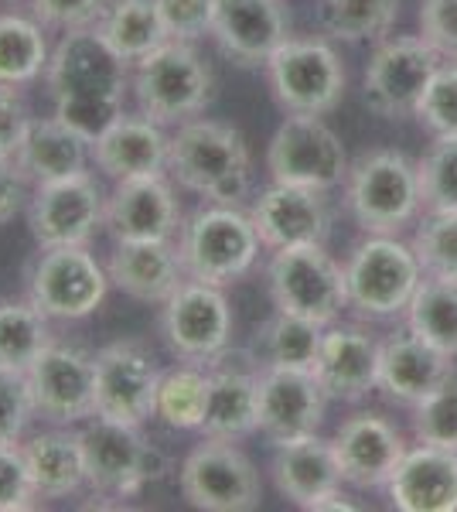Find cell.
<instances>
[{
    "label": "cell",
    "instance_id": "1",
    "mask_svg": "<svg viewBox=\"0 0 457 512\" xmlns=\"http://www.w3.org/2000/svg\"><path fill=\"white\" fill-rule=\"evenodd\" d=\"M134 65L123 62L99 35V28L62 31L45 69V86L65 127H72L93 144L106 127L123 117Z\"/></svg>",
    "mask_w": 457,
    "mask_h": 512
},
{
    "label": "cell",
    "instance_id": "2",
    "mask_svg": "<svg viewBox=\"0 0 457 512\" xmlns=\"http://www.w3.org/2000/svg\"><path fill=\"white\" fill-rule=\"evenodd\" d=\"M168 171L181 188L215 205H239L249 195V147L236 127L185 120L171 134Z\"/></svg>",
    "mask_w": 457,
    "mask_h": 512
},
{
    "label": "cell",
    "instance_id": "3",
    "mask_svg": "<svg viewBox=\"0 0 457 512\" xmlns=\"http://www.w3.org/2000/svg\"><path fill=\"white\" fill-rule=\"evenodd\" d=\"M130 89H134L144 117H151L161 127H171V123L195 120L212 103L215 76L212 65L198 55L195 41L168 38L161 48H154L147 59L134 65Z\"/></svg>",
    "mask_w": 457,
    "mask_h": 512
},
{
    "label": "cell",
    "instance_id": "4",
    "mask_svg": "<svg viewBox=\"0 0 457 512\" xmlns=\"http://www.w3.org/2000/svg\"><path fill=\"white\" fill-rule=\"evenodd\" d=\"M178 256L185 277L226 287L239 280L260 256V233L239 205H202L181 222Z\"/></svg>",
    "mask_w": 457,
    "mask_h": 512
},
{
    "label": "cell",
    "instance_id": "5",
    "mask_svg": "<svg viewBox=\"0 0 457 512\" xmlns=\"http://www.w3.org/2000/svg\"><path fill=\"white\" fill-rule=\"evenodd\" d=\"M345 205L359 229L376 236H396L417 219L423 192L417 161L400 151H369L348 168Z\"/></svg>",
    "mask_w": 457,
    "mask_h": 512
},
{
    "label": "cell",
    "instance_id": "6",
    "mask_svg": "<svg viewBox=\"0 0 457 512\" xmlns=\"http://www.w3.org/2000/svg\"><path fill=\"white\" fill-rule=\"evenodd\" d=\"M267 284L273 308L307 318L321 328L335 325L338 315L348 308L345 267L324 250V243L273 250Z\"/></svg>",
    "mask_w": 457,
    "mask_h": 512
},
{
    "label": "cell",
    "instance_id": "7",
    "mask_svg": "<svg viewBox=\"0 0 457 512\" xmlns=\"http://www.w3.org/2000/svg\"><path fill=\"white\" fill-rule=\"evenodd\" d=\"M423 280V267L413 246L396 236L369 233L352 246L345 263L348 308L362 318H393L410 308Z\"/></svg>",
    "mask_w": 457,
    "mask_h": 512
},
{
    "label": "cell",
    "instance_id": "8",
    "mask_svg": "<svg viewBox=\"0 0 457 512\" xmlns=\"http://www.w3.org/2000/svg\"><path fill=\"white\" fill-rule=\"evenodd\" d=\"M263 69L284 113L324 117L342 103L348 86L345 65L324 38H287Z\"/></svg>",
    "mask_w": 457,
    "mask_h": 512
},
{
    "label": "cell",
    "instance_id": "9",
    "mask_svg": "<svg viewBox=\"0 0 457 512\" xmlns=\"http://www.w3.org/2000/svg\"><path fill=\"white\" fill-rule=\"evenodd\" d=\"M86 482L99 495H137L164 475V454L144 441L140 427L93 417L79 431Z\"/></svg>",
    "mask_w": 457,
    "mask_h": 512
},
{
    "label": "cell",
    "instance_id": "10",
    "mask_svg": "<svg viewBox=\"0 0 457 512\" xmlns=\"http://www.w3.org/2000/svg\"><path fill=\"white\" fill-rule=\"evenodd\" d=\"M270 178L280 185H304V188H331L345 185L348 178V154L335 130L321 117L311 113H287L267 147Z\"/></svg>",
    "mask_w": 457,
    "mask_h": 512
},
{
    "label": "cell",
    "instance_id": "11",
    "mask_svg": "<svg viewBox=\"0 0 457 512\" xmlns=\"http://www.w3.org/2000/svg\"><path fill=\"white\" fill-rule=\"evenodd\" d=\"M110 274L89 246H48L28 270V297L55 321H79L99 311Z\"/></svg>",
    "mask_w": 457,
    "mask_h": 512
},
{
    "label": "cell",
    "instance_id": "12",
    "mask_svg": "<svg viewBox=\"0 0 457 512\" xmlns=\"http://www.w3.org/2000/svg\"><path fill=\"white\" fill-rule=\"evenodd\" d=\"M181 492L188 506L205 512H253L263 502V482L256 465L236 448V441L205 437L181 461Z\"/></svg>",
    "mask_w": 457,
    "mask_h": 512
},
{
    "label": "cell",
    "instance_id": "13",
    "mask_svg": "<svg viewBox=\"0 0 457 512\" xmlns=\"http://www.w3.org/2000/svg\"><path fill=\"white\" fill-rule=\"evenodd\" d=\"M161 332L178 362L212 366L229 352L232 342V308L222 287L185 280L168 301L161 304Z\"/></svg>",
    "mask_w": 457,
    "mask_h": 512
},
{
    "label": "cell",
    "instance_id": "14",
    "mask_svg": "<svg viewBox=\"0 0 457 512\" xmlns=\"http://www.w3.org/2000/svg\"><path fill=\"white\" fill-rule=\"evenodd\" d=\"M440 65H444V59L420 35L382 38L369 65H365V106L386 120L410 117V113H417L420 99Z\"/></svg>",
    "mask_w": 457,
    "mask_h": 512
},
{
    "label": "cell",
    "instance_id": "15",
    "mask_svg": "<svg viewBox=\"0 0 457 512\" xmlns=\"http://www.w3.org/2000/svg\"><path fill=\"white\" fill-rule=\"evenodd\" d=\"M96 383H93V417L116 420V424L140 427L154 417L157 386H161V369H157L151 349L137 338L110 342L96 352Z\"/></svg>",
    "mask_w": 457,
    "mask_h": 512
},
{
    "label": "cell",
    "instance_id": "16",
    "mask_svg": "<svg viewBox=\"0 0 457 512\" xmlns=\"http://www.w3.org/2000/svg\"><path fill=\"white\" fill-rule=\"evenodd\" d=\"M103 222L106 195L89 171H82L76 178L38 185L28 205V226L41 250H48V246H86Z\"/></svg>",
    "mask_w": 457,
    "mask_h": 512
},
{
    "label": "cell",
    "instance_id": "17",
    "mask_svg": "<svg viewBox=\"0 0 457 512\" xmlns=\"http://www.w3.org/2000/svg\"><path fill=\"white\" fill-rule=\"evenodd\" d=\"M93 359L96 355L79 349V345L52 342L35 362H31L28 379H31V393H35L38 417L69 427L96 414Z\"/></svg>",
    "mask_w": 457,
    "mask_h": 512
},
{
    "label": "cell",
    "instance_id": "18",
    "mask_svg": "<svg viewBox=\"0 0 457 512\" xmlns=\"http://www.w3.org/2000/svg\"><path fill=\"white\" fill-rule=\"evenodd\" d=\"M256 386H260V434L270 444L318 434L331 396L324 393L314 369H277L256 362Z\"/></svg>",
    "mask_w": 457,
    "mask_h": 512
},
{
    "label": "cell",
    "instance_id": "19",
    "mask_svg": "<svg viewBox=\"0 0 457 512\" xmlns=\"http://www.w3.org/2000/svg\"><path fill=\"white\" fill-rule=\"evenodd\" d=\"M249 219L267 250H287V246L324 243L331 236L335 212H331L328 192L321 188L273 181L267 192H260V198L249 205Z\"/></svg>",
    "mask_w": 457,
    "mask_h": 512
},
{
    "label": "cell",
    "instance_id": "20",
    "mask_svg": "<svg viewBox=\"0 0 457 512\" xmlns=\"http://www.w3.org/2000/svg\"><path fill=\"white\" fill-rule=\"evenodd\" d=\"M338 468H342V482L352 489H379L389 485L396 465L406 454V437L393 420L382 414H352L331 437Z\"/></svg>",
    "mask_w": 457,
    "mask_h": 512
},
{
    "label": "cell",
    "instance_id": "21",
    "mask_svg": "<svg viewBox=\"0 0 457 512\" xmlns=\"http://www.w3.org/2000/svg\"><path fill=\"white\" fill-rule=\"evenodd\" d=\"M212 38L236 65H267L290 38V14L284 0H215Z\"/></svg>",
    "mask_w": 457,
    "mask_h": 512
},
{
    "label": "cell",
    "instance_id": "22",
    "mask_svg": "<svg viewBox=\"0 0 457 512\" xmlns=\"http://www.w3.org/2000/svg\"><path fill=\"white\" fill-rule=\"evenodd\" d=\"M106 229L116 243L174 239L181 229V205L164 175L123 178L106 198Z\"/></svg>",
    "mask_w": 457,
    "mask_h": 512
},
{
    "label": "cell",
    "instance_id": "23",
    "mask_svg": "<svg viewBox=\"0 0 457 512\" xmlns=\"http://www.w3.org/2000/svg\"><path fill=\"white\" fill-rule=\"evenodd\" d=\"M379 345L359 325H328L321 338V352L314 362V376L321 379L331 400L359 403L379 390Z\"/></svg>",
    "mask_w": 457,
    "mask_h": 512
},
{
    "label": "cell",
    "instance_id": "24",
    "mask_svg": "<svg viewBox=\"0 0 457 512\" xmlns=\"http://www.w3.org/2000/svg\"><path fill=\"white\" fill-rule=\"evenodd\" d=\"M454 369V355L434 349L410 328L389 335L379 345V390L406 407H417Z\"/></svg>",
    "mask_w": 457,
    "mask_h": 512
},
{
    "label": "cell",
    "instance_id": "25",
    "mask_svg": "<svg viewBox=\"0 0 457 512\" xmlns=\"http://www.w3.org/2000/svg\"><path fill=\"white\" fill-rule=\"evenodd\" d=\"M386 489L400 512H457V451L423 441L406 448Z\"/></svg>",
    "mask_w": 457,
    "mask_h": 512
},
{
    "label": "cell",
    "instance_id": "26",
    "mask_svg": "<svg viewBox=\"0 0 457 512\" xmlns=\"http://www.w3.org/2000/svg\"><path fill=\"white\" fill-rule=\"evenodd\" d=\"M106 274L116 291L144 304H164L188 280L174 239L116 243Z\"/></svg>",
    "mask_w": 457,
    "mask_h": 512
},
{
    "label": "cell",
    "instance_id": "27",
    "mask_svg": "<svg viewBox=\"0 0 457 512\" xmlns=\"http://www.w3.org/2000/svg\"><path fill=\"white\" fill-rule=\"evenodd\" d=\"M171 137L151 117H127L123 113L113 127L93 140V161L110 178H151L168 171Z\"/></svg>",
    "mask_w": 457,
    "mask_h": 512
},
{
    "label": "cell",
    "instance_id": "28",
    "mask_svg": "<svg viewBox=\"0 0 457 512\" xmlns=\"http://www.w3.org/2000/svg\"><path fill=\"white\" fill-rule=\"evenodd\" d=\"M273 448H277L270 461L273 482H277V492L287 502H294V506L314 509V502H321L324 495L338 492L345 485L335 448L324 437L307 434L284 444H273Z\"/></svg>",
    "mask_w": 457,
    "mask_h": 512
},
{
    "label": "cell",
    "instance_id": "29",
    "mask_svg": "<svg viewBox=\"0 0 457 512\" xmlns=\"http://www.w3.org/2000/svg\"><path fill=\"white\" fill-rule=\"evenodd\" d=\"M253 431H260L256 366H232L222 355L209 366V403H205L202 434L222 437V441H243Z\"/></svg>",
    "mask_w": 457,
    "mask_h": 512
},
{
    "label": "cell",
    "instance_id": "30",
    "mask_svg": "<svg viewBox=\"0 0 457 512\" xmlns=\"http://www.w3.org/2000/svg\"><path fill=\"white\" fill-rule=\"evenodd\" d=\"M89 140L76 134L72 127H65L58 117L31 120L28 137H24L18 151V168L24 178L35 185H48V181H65L86 171L89 164Z\"/></svg>",
    "mask_w": 457,
    "mask_h": 512
},
{
    "label": "cell",
    "instance_id": "31",
    "mask_svg": "<svg viewBox=\"0 0 457 512\" xmlns=\"http://www.w3.org/2000/svg\"><path fill=\"white\" fill-rule=\"evenodd\" d=\"M28 461L31 482L38 499H69L79 489H86V454H82L79 431L52 427L21 444Z\"/></svg>",
    "mask_w": 457,
    "mask_h": 512
},
{
    "label": "cell",
    "instance_id": "32",
    "mask_svg": "<svg viewBox=\"0 0 457 512\" xmlns=\"http://www.w3.org/2000/svg\"><path fill=\"white\" fill-rule=\"evenodd\" d=\"M99 35L110 41V48L123 62L137 65L140 59L168 41L161 11L154 0H110L103 21L96 24Z\"/></svg>",
    "mask_w": 457,
    "mask_h": 512
},
{
    "label": "cell",
    "instance_id": "33",
    "mask_svg": "<svg viewBox=\"0 0 457 512\" xmlns=\"http://www.w3.org/2000/svg\"><path fill=\"white\" fill-rule=\"evenodd\" d=\"M205 403H209V366L178 362L168 373H161L154 417L164 427H171V431H202Z\"/></svg>",
    "mask_w": 457,
    "mask_h": 512
},
{
    "label": "cell",
    "instance_id": "34",
    "mask_svg": "<svg viewBox=\"0 0 457 512\" xmlns=\"http://www.w3.org/2000/svg\"><path fill=\"white\" fill-rule=\"evenodd\" d=\"M406 328L457 359V280L423 274L406 308Z\"/></svg>",
    "mask_w": 457,
    "mask_h": 512
},
{
    "label": "cell",
    "instance_id": "35",
    "mask_svg": "<svg viewBox=\"0 0 457 512\" xmlns=\"http://www.w3.org/2000/svg\"><path fill=\"white\" fill-rule=\"evenodd\" d=\"M321 338H324L321 325L287 315V311H277L256 332V352H260L256 362L277 369H314L321 352Z\"/></svg>",
    "mask_w": 457,
    "mask_h": 512
},
{
    "label": "cell",
    "instance_id": "36",
    "mask_svg": "<svg viewBox=\"0 0 457 512\" xmlns=\"http://www.w3.org/2000/svg\"><path fill=\"white\" fill-rule=\"evenodd\" d=\"M400 18V0H318V24L328 38L382 41Z\"/></svg>",
    "mask_w": 457,
    "mask_h": 512
},
{
    "label": "cell",
    "instance_id": "37",
    "mask_svg": "<svg viewBox=\"0 0 457 512\" xmlns=\"http://www.w3.org/2000/svg\"><path fill=\"white\" fill-rule=\"evenodd\" d=\"M52 48L41 24L4 14L0 18V86H28L45 76Z\"/></svg>",
    "mask_w": 457,
    "mask_h": 512
},
{
    "label": "cell",
    "instance_id": "38",
    "mask_svg": "<svg viewBox=\"0 0 457 512\" xmlns=\"http://www.w3.org/2000/svg\"><path fill=\"white\" fill-rule=\"evenodd\" d=\"M45 311L35 301H0V366H14V369H28L38 359L52 338V325H48Z\"/></svg>",
    "mask_w": 457,
    "mask_h": 512
},
{
    "label": "cell",
    "instance_id": "39",
    "mask_svg": "<svg viewBox=\"0 0 457 512\" xmlns=\"http://www.w3.org/2000/svg\"><path fill=\"white\" fill-rule=\"evenodd\" d=\"M427 212H457V137H437L417 161Z\"/></svg>",
    "mask_w": 457,
    "mask_h": 512
},
{
    "label": "cell",
    "instance_id": "40",
    "mask_svg": "<svg viewBox=\"0 0 457 512\" xmlns=\"http://www.w3.org/2000/svg\"><path fill=\"white\" fill-rule=\"evenodd\" d=\"M410 246L427 277L457 280V212H430Z\"/></svg>",
    "mask_w": 457,
    "mask_h": 512
},
{
    "label": "cell",
    "instance_id": "41",
    "mask_svg": "<svg viewBox=\"0 0 457 512\" xmlns=\"http://www.w3.org/2000/svg\"><path fill=\"white\" fill-rule=\"evenodd\" d=\"M413 434L423 444L457 451V369L413 407Z\"/></svg>",
    "mask_w": 457,
    "mask_h": 512
},
{
    "label": "cell",
    "instance_id": "42",
    "mask_svg": "<svg viewBox=\"0 0 457 512\" xmlns=\"http://www.w3.org/2000/svg\"><path fill=\"white\" fill-rule=\"evenodd\" d=\"M35 410L28 369L0 366V444H21Z\"/></svg>",
    "mask_w": 457,
    "mask_h": 512
},
{
    "label": "cell",
    "instance_id": "43",
    "mask_svg": "<svg viewBox=\"0 0 457 512\" xmlns=\"http://www.w3.org/2000/svg\"><path fill=\"white\" fill-rule=\"evenodd\" d=\"M417 120L434 137H457V62H444L417 106Z\"/></svg>",
    "mask_w": 457,
    "mask_h": 512
},
{
    "label": "cell",
    "instance_id": "44",
    "mask_svg": "<svg viewBox=\"0 0 457 512\" xmlns=\"http://www.w3.org/2000/svg\"><path fill=\"white\" fill-rule=\"evenodd\" d=\"M35 506L38 492L21 444H0V512H21Z\"/></svg>",
    "mask_w": 457,
    "mask_h": 512
},
{
    "label": "cell",
    "instance_id": "45",
    "mask_svg": "<svg viewBox=\"0 0 457 512\" xmlns=\"http://www.w3.org/2000/svg\"><path fill=\"white\" fill-rule=\"evenodd\" d=\"M161 11L164 31L174 41H198L212 35L215 0H154Z\"/></svg>",
    "mask_w": 457,
    "mask_h": 512
},
{
    "label": "cell",
    "instance_id": "46",
    "mask_svg": "<svg viewBox=\"0 0 457 512\" xmlns=\"http://www.w3.org/2000/svg\"><path fill=\"white\" fill-rule=\"evenodd\" d=\"M420 38L444 62H457V0H423Z\"/></svg>",
    "mask_w": 457,
    "mask_h": 512
},
{
    "label": "cell",
    "instance_id": "47",
    "mask_svg": "<svg viewBox=\"0 0 457 512\" xmlns=\"http://www.w3.org/2000/svg\"><path fill=\"white\" fill-rule=\"evenodd\" d=\"M41 24L58 31H79L96 28L103 21L110 0H31Z\"/></svg>",
    "mask_w": 457,
    "mask_h": 512
},
{
    "label": "cell",
    "instance_id": "48",
    "mask_svg": "<svg viewBox=\"0 0 457 512\" xmlns=\"http://www.w3.org/2000/svg\"><path fill=\"white\" fill-rule=\"evenodd\" d=\"M31 120L18 86H0V158H18Z\"/></svg>",
    "mask_w": 457,
    "mask_h": 512
},
{
    "label": "cell",
    "instance_id": "49",
    "mask_svg": "<svg viewBox=\"0 0 457 512\" xmlns=\"http://www.w3.org/2000/svg\"><path fill=\"white\" fill-rule=\"evenodd\" d=\"M24 171L14 158H0V226L11 222L24 205Z\"/></svg>",
    "mask_w": 457,
    "mask_h": 512
},
{
    "label": "cell",
    "instance_id": "50",
    "mask_svg": "<svg viewBox=\"0 0 457 512\" xmlns=\"http://www.w3.org/2000/svg\"><path fill=\"white\" fill-rule=\"evenodd\" d=\"M359 506H355L352 499H348V495L338 489V492H331V495H324L321 502H314V509L311 512H355Z\"/></svg>",
    "mask_w": 457,
    "mask_h": 512
}]
</instances>
